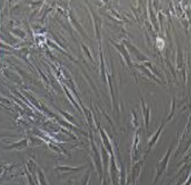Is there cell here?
<instances>
[{"mask_svg": "<svg viewBox=\"0 0 191 185\" xmlns=\"http://www.w3.org/2000/svg\"><path fill=\"white\" fill-rule=\"evenodd\" d=\"M169 155H170V152H168V154H167V157H165V159L163 160V162L161 163V166H160V168H159V171H158V173H157V179L161 176V173L163 172V170H164V168H165V166H166V164H167V161H168V157H169Z\"/></svg>", "mask_w": 191, "mask_h": 185, "instance_id": "6da1fadb", "label": "cell"}]
</instances>
